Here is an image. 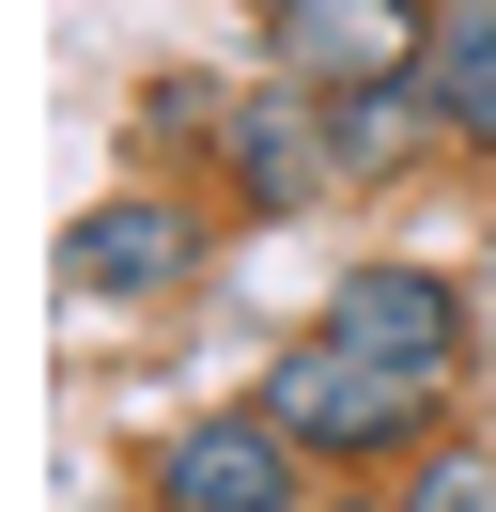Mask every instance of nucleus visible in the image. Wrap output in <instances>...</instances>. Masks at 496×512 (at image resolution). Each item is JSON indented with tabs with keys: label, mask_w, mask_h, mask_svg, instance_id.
Returning a JSON list of instances; mask_svg holds the SVG:
<instances>
[{
	"label": "nucleus",
	"mask_w": 496,
	"mask_h": 512,
	"mask_svg": "<svg viewBox=\"0 0 496 512\" xmlns=\"http://www.w3.org/2000/svg\"><path fill=\"white\" fill-rule=\"evenodd\" d=\"M248 404H264L310 466H357V481H388V466H419V450H434V388H419V373H372V357L326 342V326H310V342H279Z\"/></svg>",
	"instance_id": "obj_1"
},
{
	"label": "nucleus",
	"mask_w": 496,
	"mask_h": 512,
	"mask_svg": "<svg viewBox=\"0 0 496 512\" xmlns=\"http://www.w3.org/2000/svg\"><path fill=\"white\" fill-rule=\"evenodd\" d=\"M140 497L155 512H310V450L264 404H202L140 450Z\"/></svg>",
	"instance_id": "obj_2"
},
{
	"label": "nucleus",
	"mask_w": 496,
	"mask_h": 512,
	"mask_svg": "<svg viewBox=\"0 0 496 512\" xmlns=\"http://www.w3.org/2000/svg\"><path fill=\"white\" fill-rule=\"evenodd\" d=\"M310 326H326V342H357L372 373H419V388H450V357H465V295L434 280V264H341Z\"/></svg>",
	"instance_id": "obj_3"
},
{
	"label": "nucleus",
	"mask_w": 496,
	"mask_h": 512,
	"mask_svg": "<svg viewBox=\"0 0 496 512\" xmlns=\"http://www.w3.org/2000/svg\"><path fill=\"white\" fill-rule=\"evenodd\" d=\"M217 187H233L248 218H295L310 187H341V171H326V94H310V78L233 94V125H217Z\"/></svg>",
	"instance_id": "obj_4"
},
{
	"label": "nucleus",
	"mask_w": 496,
	"mask_h": 512,
	"mask_svg": "<svg viewBox=\"0 0 496 512\" xmlns=\"http://www.w3.org/2000/svg\"><path fill=\"white\" fill-rule=\"evenodd\" d=\"M186 249H202V218H186V202H93L78 233H62V280L93 295V311H124V295H171L186 280Z\"/></svg>",
	"instance_id": "obj_5"
},
{
	"label": "nucleus",
	"mask_w": 496,
	"mask_h": 512,
	"mask_svg": "<svg viewBox=\"0 0 496 512\" xmlns=\"http://www.w3.org/2000/svg\"><path fill=\"white\" fill-rule=\"evenodd\" d=\"M264 32H279V78H310V94L419 63V16H403V0H295V16H264Z\"/></svg>",
	"instance_id": "obj_6"
},
{
	"label": "nucleus",
	"mask_w": 496,
	"mask_h": 512,
	"mask_svg": "<svg viewBox=\"0 0 496 512\" xmlns=\"http://www.w3.org/2000/svg\"><path fill=\"white\" fill-rule=\"evenodd\" d=\"M419 140H450V125H434V78H419V63H388V78H341V94H326V171H341V187L403 171Z\"/></svg>",
	"instance_id": "obj_7"
},
{
	"label": "nucleus",
	"mask_w": 496,
	"mask_h": 512,
	"mask_svg": "<svg viewBox=\"0 0 496 512\" xmlns=\"http://www.w3.org/2000/svg\"><path fill=\"white\" fill-rule=\"evenodd\" d=\"M419 78H434V125L496 156V0H419Z\"/></svg>",
	"instance_id": "obj_8"
},
{
	"label": "nucleus",
	"mask_w": 496,
	"mask_h": 512,
	"mask_svg": "<svg viewBox=\"0 0 496 512\" xmlns=\"http://www.w3.org/2000/svg\"><path fill=\"white\" fill-rule=\"evenodd\" d=\"M388 512H496V450L481 435H434L419 466H388Z\"/></svg>",
	"instance_id": "obj_9"
},
{
	"label": "nucleus",
	"mask_w": 496,
	"mask_h": 512,
	"mask_svg": "<svg viewBox=\"0 0 496 512\" xmlns=\"http://www.w3.org/2000/svg\"><path fill=\"white\" fill-rule=\"evenodd\" d=\"M140 125H155V140H217V125H233V94H217V78H155Z\"/></svg>",
	"instance_id": "obj_10"
},
{
	"label": "nucleus",
	"mask_w": 496,
	"mask_h": 512,
	"mask_svg": "<svg viewBox=\"0 0 496 512\" xmlns=\"http://www.w3.org/2000/svg\"><path fill=\"white\" fill-rule=\"evenodd\" d=\"M248 16H295V0H248Z\"/></svg>",
	"instance_id": "obj_11"
},
{
	"label": "nucleus",
	"mask_w": 496,
	"mask_h": 512,
	"mask_svg": "<svg viewBox=\"0 0 496 512\" xmlns=\"http://www.w3.org/2000/svg\"><path fill=\"white\" fill-rule=\"evenodd\" d=\"M341 512H388V497H341Z\"/></svg>",
	"instance_id": "obj_12"
}]
</instances>
